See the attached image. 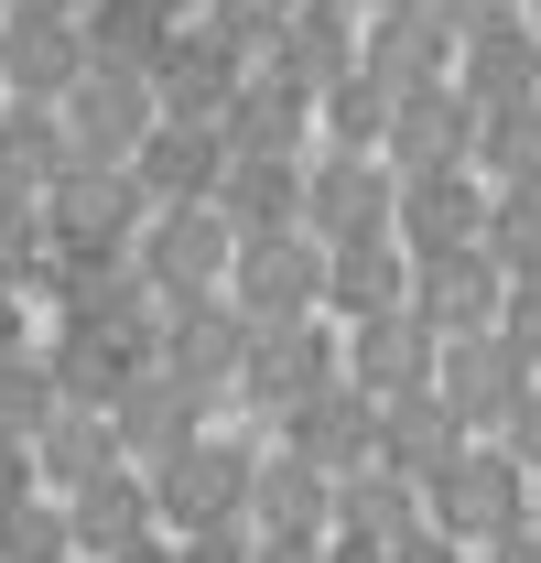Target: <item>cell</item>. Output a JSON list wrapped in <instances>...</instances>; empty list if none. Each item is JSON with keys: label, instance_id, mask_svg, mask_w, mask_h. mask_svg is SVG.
Masks as SVG:
<instances>
[{"label": "cell", "instance_id": "6da1fadb", "mask_svg": "<svg viewBox=\"0 0 541 563\" xmlns=\"http://www.w3.org/2000/svg\"><path fill=\"white\" fill-rule=\"evenodd\" d=\"M261 488L250 477V455L239 444H185L174 466H163V509L185 520V531H206V520H239V498Z\"/></svg>", "mask_w": 541, "mask_h": 563}, {"label": "cell", "instance_id": "3957f363", "mask_svg": "<svg viewBox=\"0 0 541 563\" xmlns=\"http://www.w3.org/2000/svg\"><path fill=\"white\" fill-rule=\"evenodd\" d=\"M66 520H76V553H98V563H120L131 542H152V531H141V520H152V498H141L131 477H87Z\"/></svg>", "mask_w": 541, "mask_h": 563}, {"label": "cell", "instance_id": "5b68a950", "mask_svg": "<svg viewBox=\"0 0 541 563\" xmlns=\"http://www.w3.org/2000/svg\"><path fill=\"white\" fill-rule=\"evenodd\" d=\"M0 509H22V455L0 444Z\"/></svg>", "mask_w": 541, "mask_h": 563}, {"label": "cell", "instance_id": "7a4b0ae2", "mask_svg": "<svg viewBox=\"0 0 541 563\" xmlns=\"http://www.w3.org/2000/svg\"><path fill=\"white\" fill-rule=\"evenodd\" d=\"M433 498H444V531H466V542L520 531V466H509V455H455V466L433 477Z\"/></svg>", "mask_w": 541, "mask_h": 563}, {"label": "cell", "instance_id": "277c9868", "mask_svg": "<svg viewBox=\"0 0 541 563\" xmlns=\"http://www.w3.org/2000/svg\"><path fill=\"white\" fill-rule=\"evenodd\" d=\"M487 563H541V531H498V542H487Z\"/></svg>", "mask_w": 541, "mask_h": 563}]
</instances>
